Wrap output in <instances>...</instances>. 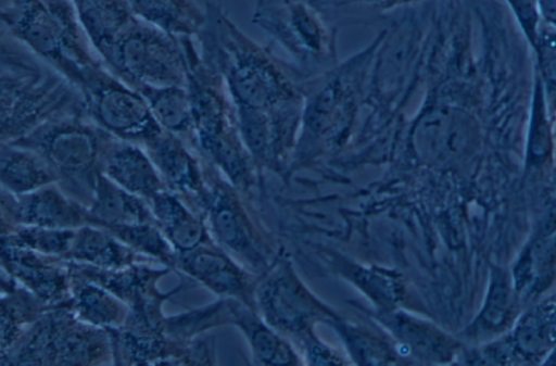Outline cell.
<instances>
[{
    "label": "cell",
    "instance_id": "obj_18",
    "mask_svg": "<svg viewBox=\"0 0 556 366\" xmlns=\"http://www.w3.org/2000/svg\"><path fill=\"white\" fill-rule=\"evenodd\" d=\"M89 215L103 226L150 223L153 219L142 199L122 189L101 172L90 202Z\"/></svg>",
    "mask_w": 556,
    "mask_h": 366
},
{
    "label": "cell",
    "instance_id": "obj_32",
    "mask_svg": "<svg viewBox=\"0 0 556 366\" xmlns=\"http://www.w3.org/2000/svg\"><path fill=\"white\" fill-rule=\"evenodd\" d=\"M124 244L139 252L170 262L172 250L163 235L150 223L106 226Z\"/></svg>",
    "mask_w": 556,
    "mask_h": 366
},
{
    "label": "cell",
    "instance_id": "obj_24",
    "mask_svg": "<svg viewBox=\"0 0 556 366\" xmlns=\"http://www.w3.org/2000/svg\"><path fill=\"white\" fill-rule=\"evenodd\" d=\"M148 105L160 127L178 137L193 132L191 100L187 87L161 88L142 87L136 89Z\"/></svg>",
    "mask_w": 556,
    "mask_h": 366
},
{
    "label": "cell",
    "instance_id": "obj_31",
    "mask_svg": "<svg viewBox=\"0 0 556 366\" xmlns=\"http://www.w3.org/2000/svg\"><path fill=\"white\" fill-rule=\"evenodd\" d=\"M531 50L534 56V73L541 81L554 118L556 115V28L543 23Z\"/></svg>",
    "mask_w": 556,
    "mask_h": 366
},
{
    "label": "cell",
    "instance_id": "obj_25",
    "mask_svg": "<svg viewBox=\"0 0 556 366\" xmlns=\"http://www.w3.org/2000/svg\"><path fill=\"white\" fill-rule=\"evenodd\" d=\"M260 298L267 317L283 327L300 328L313 315L308 298L289 277L267 283Z\"/></svg>",
    "mask_w": 556,
    "mask_h": 366
},
{
    "label": "cell",
    "instance_id": "obj_26",
    "mask_svg": "<svg viewBox=\"0 0 556 366\" xmlns=\"http://www.w3.org/2000/svg\"><path fill=\"white\" fill-rule=\"evenodd\" d=\"M125 245L102 230L85 226L75 232L68 254L77 261L113 270L130 261L131 251Z\"/></svg>",
    "mask_w": 556,
    "mask_h": 366
},
{
    "label": "cell",
    "instance_id": "obj_11",
    "mask_svg": "<svg viewBox=\"0 0 556 366\" xmlns=\"http://www.w3.org/2000/svg\"><path fill=\"white\" fill-rule=\"evenodd\" d=\"M143 144L166 189L202 201L206 184L200 165L177 136L163 130Z\"/></svg>",
    "mask_w": 556,
    "mask_h": 366
},
{
    "label": "cell",
    "instance_id": "obj_22",
    "mask_svg": "<svg viewBox=\"0 0 556 366\" xmlns=\"http://www.w3.org/2000/svg\"><path fill=\"white\" fill-rule=\"evenodd\" d=\"M553 116L541 81L533 71L530 97L529 123L526 142V169L541 171L552 161L554 140Z\"/></svg>",
    "mask_w": 556,
    "mask_h": 366
},
{
    "label": "cell",
    "instance_id": "obj_35",
    "mask_svg": "<svg viewBox=\"0 0 556 366\" xmlns=\"http://www.w3.org/2000/svg\"><path fill=\"white\" fill-rule=\"evenodd\" d=\"M544 24L556 28V0H538Z\"/></svg>",
    "mask_w": 556,
    "mask_h": 366
},
{
    "label": "cell",
    "instance_id": "obj_10",
    "mask_svg": "<svg viewBox=\"0 0 556 366\" xmlns=\"http://www.w3.org/2000/svg\"><path fill=\"white\" fill-rule=\"evenodd\" d=\"M100 172L112 182L141 199L151 200L166 187L146 150L127 140H113L105 131Z\"/></svg>",
    "mask_w": 556,
    "mask_h": 366
},
{
    "label": "cell",
    "instance_id": "obj_21",
    "mask_svg": "<svg viewBox=\"0 0 556 366\" xmlns=\"http://www.w3.org/2000/svg\"><path fill=\"white\" fill-rule=\"evenodd\" d=\"M3 263L10 272L42 300H56L65 289L62 273L27 249L3 245Z\"/></svg>",
    "mask_w": 556,
    "mask_h": 366
},
{
    "label": "cell",
    "instance_id": "obj_20",
    "mask_svg": "<svg viewBox=\"0 0 556 366\" xmlns=\"http://www.w3.org/2000/svg\"><path fill=\"white\" fill-rule=\"evenodd\" d=\"M387 325L407 348L434 363L451 361L458 344L434 326L404 313L388 317Z\"/></svg>",
    "mask_w": 556,
    "mask_h": 366
},
{
    "label": "cell",
    "instance_id": "obj_3",
    "mask_svg": "<svg viewBox=\"0 0 556 366\" xmlns=\"http://www.w3.org/2000/svg\"><path fill=\"white\" fill-rule=\"evenodd\" d=\"M381 29L364 48L305 77L299 136L290 167L299 168L344 147L364 109L366 84Z\"/></svg>",
    "mask_w": 556,
    "mask_h": 366
},
{
    "label": "cell",
    "instance_id": "obj_12",
    "mask_svg": "<svg viewBox=\"0 0 556 366\" xmlns=\"http://www.w3.org/2000/svg\"><path fill=\"white\" fill-rule=\"evenodd\" d=\"M12 215L25 226L70 229L84 222L83 209L52 185L26 194L8 192Z\"/></svg>",
    "mask_w": 556,
    "mask_h": 366
},
{
    "label": "cell",
    "instance_id": "obj_16",
    "mask_svg": "<svg viewBox=\"0 0 556 366\" xmlns=\"http://www.w3.org/2000/svg\"><path fill=\"white\" fill-rule=\"evenodd\" d=\"M141 21L176 37L197 36L205 23V11L192 0H127Z\"/></svg>",
    "mask_w": 556,
    "mask_h": 366
},
{
    "label": "cell",
    "instance_id": "obj_23",
    "mask_svg": "<svg viewBox=\"0 0 556 366\" xmlns=\"http://www.w3.org/2000/svg\"><path fill=\"white\" fill-rule=\"evenodd\" d=\"M332 25L386 20L393 13L431 0H307Z\"/></svg>",
    "mask_w": 556,
    "mask_h": 366
},
{
    "label": "cell",
    "instance_id": "obj_36",
    "mask_svg": "<svg viewBox=\"0 0 556 366\" xmlns=\"http://www.w3.org/2000/svg\"><path fill=\"white\" fill-rule=\"evenodd\" d=\"M552 320H553L554 330H555V335H556V303L552 304Z\"/></svg>",
    "mask_w": 556,
    "mask_h": 366
},
{
    "label": "cell",
    "instance_id": "obj_5",
    "mask_svg": "<svg viewBox=\"0 0 556 366\" xmlns=\"http://www.w3.org/2000/svg\"><path fill=\"white\" fill-rule=\"evenodd\" d=\"M3 31L78 89L99 65L71 0H1Z\"/></svg>",
    "mask_w": 556,
    "mask_h": 366
},
{
    "label": "cell",
    "instance_id": "obj_34",
    "mask_svg": "<svg viewBox=\"0 0 556 366\" xmlns=\"http://www.w3.org/2000/svg\"><path fill=\"white\" fill-rule=\"evenodd\" d=\"M345 338L355 356L368 357V363L380 364L388 361L389 351L376 338L355 329H348Z\"/></svg>",
    "mask_w": 556,
    "mask_h": 366
},
{
    "label": "cell",
    "instance_id": "obj_6",
    "mask_svg": "<svg viewBox=\"0 0 556 366\" xmlns=\"http://www.w3.org/2000/svg\"><path fill=\"white\" fill-rule=\"evenodd\" d=\"M252 23L283 49L305 77L340 61L338 27L307 0H270L254 8Z\"/></svg>",
    "mask_w": 556,
    "mask_h": 366
},
{
    "label": "cell",
    "instance_id": "obj_4",
    "mask_svg": "<svg viewBox=\"0 0 556 366\" xmlns=\"http://www.w3.org/2000/svg\"><path fill=\"white\" fill-rule=\"evenodd\" d=\"M38 58L9 35H2V142L15 141L52 119L86 114L79 89Z\"/></svg>",
    "mask_w": 556,
    "mask_h": 366
},
{
    "label": "cell",
    "instance_id": "obj_33",
    "mask_svg": "<svg viewBox=\"0 0 556 366\" xmlns=\"http://www.w3.org/2000/svg\"><path fill=\"white\" fill-rule=\"evenodd\" d=\"M530 49L543 25L538 0H502Z\"/></svg>",
    "mask_w": 556,
    "mask_h": 366
},
{
    "label": "cell",
    "instance_id": "obj_30",
    "mask_svg": "<svg viewBox=\"0 0 556 366\" xmlns=\"http://www.w3.org/2000/svg\"><path fill=\"white\" fill-rule=\"evenodd\" d=\"M75 232L70 229H52L27 226L15 234L2 236V245L27 249L43 254H68Z\"/></svg>",
    "mask_w": 556,
    "mask_h": 366
},
{
    "label": "cell",
    "instance_id": "obj_8",
    "mask_svg": "<svg viewBox=\"0 0 556 366\" xmlns=\"http://www.w3.org/2000/svg\"><path fill=\"white\" fill-rule=\"evenodd\" d=\"M108 68L134 89L187 87L180 37L138 18L99 53Z\"/></svg>",
    "mask_w": 556,
    "mask_h": 366
},
{
    "label": "cell",
    "instance_id": "obj_37",
    "mask_svg": "<svg viewBox=\"0 0 556 366\" xmlns=\"http://www.w3.org/2000/svg\"><path fill=\"white\" fill-rule=\"evenodd\" d=\"M546 363L556 364V348L549 354V357H548V359H546Z\"/></svg>",
    "mask_w": 556,
    "mask_h": 366
},
{
    "label": "cell",
    "instance_id": "obj_1",
    "mask_svg": "<svg viewBox=\"0 0 556 366\" xmlns=\"http://www.w3.org/2000/svg\"><path fill=\"white\" fill-rule=\"evenodd\" d=\"M204 11L199 53L222 76L237 115L301 117L305 76L243 33L218 4L207 2Z\"/></svg>",
    "mask_w": 556,
    "mask_h": 366
},
{
    "label": "cell",
    "instance_id": "obj_7",
    "mask_svg": "<svg viewBox=\"0 0 556 366\" xmlns=\"http://www.w3.org/2000/svg\"><path fill=\"white\" fill-rule=\"evenodd\" d=\"M86 114H72L52 119L28 135L9 142L28 148L52 168L64 192L90 204L98 175L105 131L86 124Z\"/></svg>",
    "mask_w": 556,
    "mask_h": 366
},
{
    "label": "cell",
    "instance_id": "obj_38",
    "mask_svg": "<svg viewBox=\"0 0 556 366\" xmlns=\"http://www.w3.org/2000/svg\"><path fill=\"white\" fill-rule=\"evenodd\" d=\"M269 1L270 0H255V7H261Z\"/></svg>",
    "mask_w": 556,
    "mask_h": 366
},
{
    "label": "cell",
    "instance_id": "obj_29",
    "mask_svg": "<svg viewBox=\"0 0 556 366\" xmlns=\"http://www.w3.org/2000/svg\"><path fill=\"white\" fill-rule=\"evenodd\" d=\"M78 316L94 326H115L123 319V306L117 300L96 285H83L74 296Z\"/></svg>",
    "mask_w": 556,
    "mask_h": 366
},
{
    "label": "cell",
    "instance_id": "obj_9",
    "mask_svg": "<svg viewBox=\"0 0 556 366\" xmlns=\"http://www.w3.org/2000/svg\"><path fill=\"white\" fill-rule=\"evenodd\" d=\"M79 91L86 115L118 139L144 143L163 131L146 99L103 62L87 74Z\"/></svg>",
    "mask_w": 556,
    "mask_h": 366
},
{
    "label": "cell",
    "instance_id": "obj_17",
    "mask_svg": "<svg viewBox=\"0 0 556 366\" xmlns=\"http://www.w3.org/2000/svg\"><path fill=\"white\" fill-rule=\"evenodd\" d=\"M151 212L165 238L179 253L200 247L205 239V230L199 218L184 205L177 195L163 190L150 200Z\"/></svg>",
    "mask_w": 556,
    "mask_h": 366
},
{
    "label": "cell",
    "instance_id": "obj_2",
    "mask_svg": "<svg viewBox=\"0 0 556 366\" xmlns=\"http://www.w3.org/2000/svg\"><path fill=\"white\" fill-rule=\"evenodd\" d=\"M433 0L388 16L369 67L364 109L365 140L396 139L405 111L422 89Z\"/></svg>",
    "mask_w": 556,
    "mask_h": 366
},
{
    "label": "cell",
    "instance_id": "obj_14",
    "mask_svg": "<svg viewBox=\"0 0 556 366\" xmlns=\"http://www.w3.org/2000/svg\"><path fill=\"white\" fill-rule=\"evenodd\" d=\"M71 1L98 54L138 20L127 0Z\"/></svg>",
    "mask_w": 556,
    "mask_h": 366
},
{
    "label": "cell",
    "instance_id": "obj_13",
    "mask_svg": "<svg viewBox=\"0 0 556 366\" xmlns=\"http://www.w3.org/2000/svg\"><path fill=\"white\" fill-rule=\"evenodd\" d=\"M232 188L230 182L223 181L205 185L201 202L218 242L232 252L250 257L254 251Z\"/></svg>",
    "mask_w": 556,
    "mask_h": 366
},
{
    "label": "cell",
    "instance_id": "obj_27",
    "mask_svg": "<svg viewBox=\"0 0 556 366\" xmlns=\"http://www.w3.org/2000/svg\"><path fill=\"white\" fill-rule=\"evenodd\" d=\"M235 321L245 332L255 357L264 364H288L294 362L290 349L274 332L239 307H232Z\"/></svg>",
    "mask_w": 556,
    "mask_h": 366
},
{
    "label": "cell",
    "instance_id": "obj_28",
    "mask_svg": "<svg viewBox=\"0 0 556 366\" xmlns=\"http://www.w3.org/2000/svg\"><path fill=\"white\" fill-rule=\"evenodd\" d=\"M514 311V293L511 282L506 273L495 269L491 276L485 303L478 317V328L482 331L501 330L511 317Z\"/></svg>",
    "mask_w": 556,
    "mask_h": 366
},
{
    "label": "cell",
    "instance_id": "obj_15",
    "mask_svg": "<svg viewBox=\"0 0 556 366\" xmlns=\"http://www.w3.org/2000/svg\"><path fill=\"white\" fill-rule=\"evenodd\" d=\"M0 177L3 190L26 194L58 182V177L37 152L9 142L1 144Z\"/></svg>",
    "mask_w": 556,
    "mask_h": 366
},
{
    "label": "cell",
    "instance_id": "obj_19",
    "mask_svg": "<svg viewBox=\"0 0 556 366\" xmlns=\"http://www.w3.org/2000/svg\"><path fill=\"white\" fill-rule=\"evenodd\" d=\"M177 263L185 273L218 294L235 295L243 288L241 273L219 252L199 247L180 253Z\"/></svg>",
    "mask_w": 556,
    "mask_h": 366
}]
</instances>
